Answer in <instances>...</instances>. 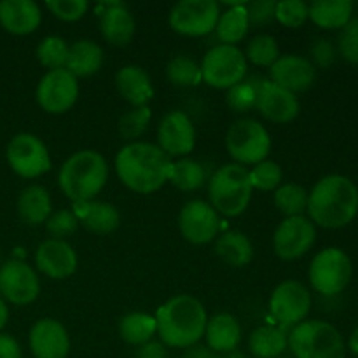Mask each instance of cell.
Instances as JSON below:
<instances>
[{
  "instance_id": "obj_1",
  "label": "cell",
  "mask_w": 358,
  "mask_h": 358,
  "mask_svg": "<svg viewBox=\"0 0 358 358\" xmlns=\"http://www.w3.org/2000/svg\"><path fill=\"white\" fill-rule=\"evenodd\" d=\"M173 161L157 145L147 142H131L115 156L117 177L129 191L152 194L170 182Z\"/></svg>"
},
{
  "instance_id": "obj_2",
  "label": "cell",
  "mask_w": 358,
  "mask_h": 358,
  "mask_svg": "<svg viewBox=\"0 0 358 358\" xmlns=\"http://www.w3.org/2000/svg\"><path fill=\"white\" fill-rule=\"evenodd\" d=\"M157 336L168 348L187 350L198 345L205 338L206 310L196 297L180 294L157 308L156 315Z\"/></svg>"
},
{
  "instance_id": "obj_3",
  "label": "cell",
  "mask_w": 358,
  "mask_h": 358,
  "mask_svg": "<svg viewBox=\"0 0 358 358\" xmlns=\"http://www.w3.org/2000/svg\"><path fill=\"white\" fill-rule=\"evenodd\" d=\"M306 210L315 226L325 229L345 227L358 213L357 185L343 175H327L308 194Z\"/></svg>"
},
{
  "instance_id": "obj_4",
  "label": "cell",
  "mask_w": 358,
  "mask_h": 358,
  "mask_svg": "<svg viewBox=\"0 0 358 358\" xmlns=\"http://www.w3.org/2000/svg\"><path fill=\"white\" fill-rule=\"evenodd\" d=\"M108 180V164L96 150H79L73 152L62 164L58 173V184L63 194L76 203L93 201Z\"/></svg>"
},
{
  "instance_id": "obj_5",
  "label": "cell",
  "mask_w": 358,
  "mask_h": 358,
  "mask_svg": "<svg viewBox=\"0 0 358 358\" xmlns=\"http://www.w3.org/2000/svg\"><path fill=\"white\" fill-rule=\"evenodd\" d=\"M252 192L248 170L236 163L220 166L208 182L210 205L224 217L241 215L250 205Z\"/></svg>"
},
{
  "instance_id": "obj_6",
  "label": "cell",
  "mask_w": 358,
  "mask_h": 358,
  "mask_svg": "<svg viewBox=\"0 0 358 358\" xmlns=\"http://www.w3.org/2000/svg\"><path fill=\"white\" fill-rule=\"evenodd\" d=\"M289 348L296 358H346L345 339L324 320H304L290 329Z\"/></svg>"
},
{
  "instance_id": "obj_7",
  "label": "cell",
  "mask_w": 358,
  "mask_h": 358,
  "mask_svg": "<svg viewBox=\"0 0 358 358\" xmlns=\"http://www.w3.org/2000/svg\"><path fill=\"white\" fill-rule=\"evenodd\" d=\"M226 149L233 161L241 166L266 161L271 150V136L268 129L255 119H238L226 135Z\"/></svg>"
},
{
  "instance_id": "obj_8",
  "label": "cell",
  "mask_w": 358,
  "mask_h": 358,
  "mask_svg": "<svg viewBox=\"0 0 358 358\" xmlns=\"http://www.w3.org/2000/svg\"><path fill=\"white\" fill-rule=\"evenodd\" d=\"M199 66L203 83L215 90H231L247 77L248 62L236 45L217 44L206 51Z\"/></svg>"
},
{
  "instance_id": "obj_9",
  "label": "cell",
  "mask_w": 358,
  "mask_h": 358,
  "mask_svg": "<svg viewBox=\"0 0 358 358\" xmlns=\"http://www.w3.org/2000/svg\"><path fill=\"white\" fill-rule=\"evenodd\" d=\"M352 261L341 248L329 247L318 252L310 264L311 287L322 296H338L352 280Z\"/></svg>"
},
{
  "instance_id": "obj_10",
  "label": "cell",
  "mask_w": 358,
  "mask_h": 358,
  "mask_svg": "<svg viewBox=\"0 0 358 358\" xmlns=\"http://www.w3.org/2000/svg\"><path fill=\"white\" fill-rule=\"evenodd\" d=\"M220 7L215 0H180L170 10V27L185 37H205L215 31Z\"/></svg>"
},
{
  "instance_id": "obj_11",
  "label": "cell",
  "mask_w": 358,
  "mask_h": 358,
  "mask_svg": "<svg viewBox=\"0 0 358 358\" xmlns=\"http://www.w3.org/2000/svg\"><path fill=\"white\" fill-rule=\"evenodd\" d=\"M311 310V296L306 287L297 280L278 283L269 297V311L278 325L290 332L296 325L306 320Z\"/></svg>"
},
{
  "instance_id": "obj_12",
  "label": "cell",
  "mask_w": 358,
  "mask_h": 358,
  "mask_svg": "<svg viewBox=\"0 0 358 358\" xmlns=\"http://www.w3.org/2000/svg\"><path fill=\"white\" fill-rule=\"evenodd\" d=\"M7 163L23 178H37L51 170L48 147L31 133H20L7 145Z\"/></svg>"
},
{
  "instance_id": "obj_13",
  "label": "cell",
  "mask_w": 358,
  "mask_h": 358,
  "mask_svg": "<svg viewBox=\"0 0 358 358\" xmlns=\"http://www.w3.org/2000/svg\"><path fill=\"white\" fill-rule=\"evenodd\" d=\"M35 98L38 107L48 114H65L79 98V79L66 69L51 70L38 80Z\"/></svg>"
},
{
  "instance_id": "obj_14",
  "label": "cell",
  "mask_w": 358,
  "mask_h": 358,
  "mask_svg": "<svg viewBox=\"0 0 358 358\" xmlns=\"http://www.w3.org/2000/svg\"><path fill=\"white\" fill-rule=\"evenodd\" d=\"M317 240V226L308 217H285L273 234V250L282 261L303 257Z\"/></svg>"
},
{
  "instance_id": "obj_15",
  "label": "cell",
  "mask_w": 358,
  "mask_h": 358,
  "mask_svg": "<svg viewBox=\"0 0 358 358\" xmlns=\"http://www.w3.org/2000/svg\"><path fill=\"white\" fill-rule=\"evenodd\" d=\"M41 294L37 271L27 262L10 259L0 266V297L16 306L31 304Z\"/></svg>"
},
{
  "instance_id": "obj_16",
  "label": "cell",
  "mask_w": 358,
  "mask_h": 358,
  "mask_svg": "<svg viewBox=\"0 0 358 358\" xmlns=\"http://www.w3.org/2000/svg\"><path fill=\"white\" fill-rule=\"evenodd\" d=\"M180 234L192 245H205L215 240L220 231V215L210 203L192 199L178 213Z\"/></svg>"
},
{
  "instance_id": "obj_17",
  "label": "cell",
  "mask_w": 358,
  "mask_h": 358,
  "mask_svg": "<svg viewBox=\"0 0 358 358\" xmlns=\"http://www.w3.org/2000/svg\"><path fill=\"white\" fill-rule=\"evenodd\" d=\"M196 145V128L182 110H171L157 126V147L170 157L187 156Z\"/></svg>"
},
{
  "instance_id": "obj_18",
  "label": "cell",
  "mask_w": 358,
  "mask_h": 358,
  "mask_svg": "<svg viewBox=\"0 0 358 358\" xmlns=\"http://www.w3.org/2000/svg\"><path fill=\"white\" fill-rule=\"evenodd\" d=\"M35 268L51 280H66L77 269V254L66 240L42 241L35 250Z\"/></svg>"
},
{
  "instance_id": "obj_19",
  "label": "cell",
  "mask_w": 358,
  "mask_h": 358,
  "mask_svg": "<svg viewBox=\"0 0 358 358\" xmlns=\"http://www.w3.org/2000/svg\"><path fill=\"white\" fill-rule=\"evenodd\" d=\"M28 345L35 358H66L70 353V336L62 322L41 318L31 325Z\"/></svg>"
},
{
  "instance_id": "obj_20",
  "label": "cell",
  "mask_w": 358,
  "mask_h": 358,
  "mask_svg": "<svg viewBox=\"0 0 358 358\" xmlns=\"http://www.w3.org/2000/svg\"><path fill=\"white\" fill-rule=\"evenodd\" d=\"M269 77L271 83L290 93L297 94L308 91L315 83L317 70L308 58L299 55L280 56L271 66H269Z\"/></svg>"
},
{
  "instance_id": "obj_21",
  "label": "cell",
  "mask_w": 358,
  "mask_h": 358,
  "mask_svg": "<svg viewBox=\"0 0 358 358\" xmlns=\"http://www.w3.org/2000/svg\"><path fill=\"white\" fill-rule=\"evenodd\" d=\"M259 114L275 124H287L299 114V100L294 93L276 86L271 80H266L259 91L257 107Z\"/></svg>"
},
{
  "instance_id": "obj_22",
  "label": "cell",
  "mask_w": 358,
  "mask_h": 358,
  "mask_svg": "<svg viewBox=\"0 0 358 358\" xmlns=\"http://www.w3.org/2000/svg\"><path fill=\"white\" fill-rule=\"evenodd\" d=\"M100 31L105 41L112 45H128L136 31V23L128 7L121 2L101 3L100 6Z\"/></svg>"
},
{
  "instance_id": "obj_23",
  "label": "cell",
  "mask_w": 358,
  "mask_h": 358,
  "mask_svg": "<svg viewBox=\"0 0 358 358\" xmlns=\"http://www.w3.org/2000/svg\"><path fill=\"white\" fill-rule=\"evenodd\" d=\"M42 23L41 7L34 0H2L0 24L13 35L34 34Z\"/></svg>"
},
{
  "instance_id": "obj_24",
  "label": "cell",
  "mask_w": 358,
  "mask_h": 358,
  "mask_svg": "<svg viewBox=\"0 0 358 358\" xmlns=\"http://www.w3.org/2000/svg\"><path fill=\"white\" fill-rule=\"evenodd\" d=\"M73 213L79 219V224L93 234H110L121 224V213L112 203L107 201H86L76 203Z\"/></svg>"
},
{
  "instance_id": "obj_25",
  "label": "cell",
  "mask_w": 358,
  "mask_h": 358,
  "mask_svg": "<svg viewBox=\"0 0 358 358\" xmlns=\"http://www.w3.org/2000/svg\"><path fill=\"white\" fill-rule=\"evenodd\" d=\"M115 87L119 94L133 107H147L154 96V86L150 76L136 65H126L115 73Z\"/></svg>"
},
{
  "instance_id": "obj_26",
  "label": "cell",
  "mask_w": 358,
  "mask_h": 358,
  "mask_svg": "<svg viewBox=\"0 0 358 358\" xmlns=\"http://www.w3.org/2000/svg\"><path fill=\"white\" fill-rule=\"evenodd\" d=\"M205 338L210 352L233 353L241 341V327L236 317L229 313H219L208 318Z\"/></svg>"
},
{
  "instance_id": "obj_27",
  "label": "cell",
  "mask_w": 358,
  "mask_h": 358,
  "mask_svg": "<svg viewBox=\"0 0 358 358\" xmlns=\"http://www.w3.org/2000/svg\"><path fill=\"white\" fill-rule=\"evenodd\" d=\"M103 65V49L90 38H80L69 48L65 69L77 79L91 77L100 72Z\"/></svg>"
},
{
  "instance_id": "obj_28",
  "label": "cell",
  "mask_w": 358,
  "mask_h": 358,
  "mask_svg": "<svg viewBox=\"0 0 358 358\" xmlns=\"http://www.w3.org/2000/svg\"><path fill=\"white\" fill-rule=\"evenodd\" d=\"M17 213L28 226H41L52 213L51 196L42 185H28L17 198Z\"/></svg>"
},
{
  "instance_id": "obj_29",
  "label": "cell",
  "mask_w": 358,
  "mask_h": 358,
  "mask_svg": "<svg viewBox=\"0 0 358 358\" xmlns=\"http://www.w3.org/2000/svg\"><path fill=\"white\" fill-rule=\"evenodd\" d=\"M215 252L220 261L233 268H245L254 259V245L240 231H226L215 241Z\"/></svg>"
},
{
  "instance_id": "obj_30",
  "label": "cell",
  "mask_w": 358,
  "mask_h": 358,
  "mask_svg": "<svg viewBox=\"0 0 358 358\" xmlns=\"http://www.w3.org/2000/svg\"><path fill=\"white\" fill-rule=\"evenodd\" d=\"M289 348V331L273 325L255 329L248 338V350L255 358H276Z\"/></svg>"
},
{
  "instance_id": "obj_31",
  "label": "cell",
  "mask_w": 358,
  "mask_h": 358,
  "mask_svg": "<svg viewBox=\"0 0 358 358\" xmlns=\"http://www.w3.org/2000/svg\"><path fill=\"white\" fill-rule=\"evenodd\" d=\"M248 27L250 24H248L247 3H231L229 9L220 13L219 21H217V38L220 41V44L236 45L238 42L247 37Z\"/></svg>"
},
{
  "instance_id": "obj_32",
  "label": "cell",
  "mask_w": 358,
  "mask_h": 358,
  "mask_svg": "<svg viewBox=\"0 0 358 358\" xmlns=\"http://www.w3.org/2000/svg\"><path fill=\"white\" fill-rule=\"evenodd\" d=\"M353 3L350 0H317L310 6L308 17L325 30L343 28L352 20Z\"/></svg>"
},
{
  "instance_id": "obj_33",
  "label": "cell",
  "mask_w": 358,
  "mask_h": 358,
  "mask_svg": "<svg viewBox=\"0 0 358 358\" xmlns=\"http://www.w3.org/2000/svg\"><path fill=\"white\" fill-rule=\"evenodd\" d=\"M156 334V318L147 313H129L119 320V336L128 345L142 346L152 341Z\"/></svg>"
},
{
  "instance_id": "obj_34",
  "label": "cell",
  "mask_w": 358,
  "mask_h": 358,
  "mask_svg": "<svg viewBox=\"0 0 358 358\" xmlns=\"http://www.w3.org/2000/svg\"><path fill=\"white\" fill-rule=\"evenodd\" d=\"M268 79L259 76H250L245 77L241 83H238L236 86H233L231 90H227L226 101L229 105V108L238 114H245V112L252 110V108L257 107V98L259 91H261L262 84Z\"/></svg>"
},
{
  "instance_id": "obj_35",
  "label": "cell",
  "mask_w": 358,
  "mask_h": 358,
  "mask_svg": "<svg viewBox=\"0 0 358 358\" xmlns=\"http://www.w3.org/2000/svg\"><path fill=\"white\" fill-rule=\"evenodd\" d=\"M170 182L178 191H198V189H201L205 185L206 170L198 161L191 159V157H182V159L173 161Z\"/></svg>"
},
{
  "instance_id": "obj_36",
  "label": "cell",
  "mask_w": 358,
  "mask_h": 358,
  "mask_svg": "<svg viewBox=\"0 0 358 358\" xmlns=\"http://www.w3.org/2000/svg\"><path fill=\"white\" fill-rule=\"evenodd\" d=\"M308 194L310 192L299 184H282L275 191L273 201H275L276 208L287 217H297L303 215L308 208Z\"/></svg>"
},
{
  "instance_id": "obj_37",
  "label": "cell",
  "mask_w": 358,
  "mask_h": 358,
  "mask_svg": "<svg viewBox=\"0 0 358 358\" xmlns=\"http://www.w3.org/2000/svg\"><path fill=\"white\" fill-rule=\"evenodd\" d=\"M166 77L178 87H196L203 83L201 66L189 56H175L166 65Z\"/></svg>"
},
{
  "instance_id": "obj_38",
  "label": "cell",
  "mask_w": 358,
  "mask_h": 358,
  "mask_svg": "<svg viewBox=\"0 0 358 358\" xmlns=\"http://www.w3.org/2000/svg\"><path fill=\"white\" fill-rule=\"evenodd\" d=\"M69 48L65 38L58 35H48L41 41L37 48V59L48 72L58 69H65L66 58H69Z\"/></svg>"
},
{
  "instance_id": "obj_39",
  "label": "cell",
  "mask_w": 358,
  "mask_h": 358,
  "mask_svg": "<svg viewBox=\"0 0 358 358\" xmlns=\"http://www.w3.org/2000/svg\"><path fill=\"white\" fill-rule=\"evenodd\" d=\"M247 62L255 66H271L280 58L278 42L273 35H257L247 44V51L243 52Z\"/></svg>"
},
{
  "instance_id": "obj_40",
  "label": "cell",
  "mask_w": 358,
  "mask_h": 358,
  "mask_svg": "<svg viewBox=\"0 0 358 358\" xmlns=\"http://www.w3.org/2000/svg\"><path fill=\"white\" fill-rule=\"evenodd\" d=\"M250 184L252 189H257V191L271 192L282 185L283 180V171L282 166L275 161H262V163L255 164L250 171Z\"/></svg>"
},
{
  "instance_id": "obj_41",
  "label": "cell",
  "mask_w": 358,
  "mask_h": 358,
  "mask_svg": "<svg viewBox=\"0 0 358 358\" xmlns=\"http://www.w3.org/2000/svg\"><path fill=\"white\" fill-rule=\"evenodd\" d=\"M150 117H152V110L149 107H133L119 119V135L131 143L133 140L140 138L145 133Z\"/></svg>"
},
{
  "instance_id": "obj_42",
  "label": "cell",
  "mask_w": 358,
  "mask_h": 358,
  "mask_svg": "<svg viewBox=\"0 0 358 358\" xmlns=\"http://www.w3.org/2000/svg\"><path fill=\"white\" fill-rule=\"evenodd\" d=\"M310 6L303 0H282L276 2L275 20L287 28H299L306 23Z\"/></svg>"
},
{
  "instance_id": "obj_43",
  "label": "cell",
  "mask_w": 358,
  "mask_h": 358,
  "mask_svg": "<svg viewBox=\"0 0 358 358\" xmlns=\"http://www.w3.org/2000/svg\"><path fill=\"white\" fill-rule=\"evenodd\" d=\"M79 226V219L73 210H58V212H52L51 217L45 220V231L52 240H65L72 236Z\"/></svg>"
},
{
  "instance_id": "obj_44",
  "label": "cell",
  "mask_w": 358,
  "mask_h": 358,
  "mask_svg": "<svg viewBox=\"0 0 358 358\" xmlns=\"http://www.w3.org/2000/svg\"><path fill=\"white\" fill-rule=\"evenodd\" d=\"M49 13L62 21H79L87 13L90 3L86 0H48Z\"/></svg>"
},
{
  "instance_id": "obj_45",
  "label": "cell",
  "mask_w": 358,
  "mask_h": 358,
  "mask_svg": "<svg viewBox=\"0 0 358 358\" xmlns=\"http://www.w3.org/2000/svg\"><path fill=\"white\" fill-rule=\"evenodd\" d=\"M339 52L350 63H358V17H352L339 34Z\"/></svg>"
},
{
  "instance_id": "obj_46",
  "label": "cell",
  "mask_w": 358,
  "mask_h": 358,
  "mask_svg": "<svg viewBox=\"0 0 358 358\" xmlns=\"http://www.w3.org/2000/svg\"><path fill=\"white\" fill-rule=\"evenodd\" d=\"M276 13V2L273 0H257L247 6L248 14V24H268L269 21L275 20Z\"/></svg>"
},
{
  "instance_id": "obj_47",
  "label": "cell",
  "mask_w": 358,
  "mask_h": 358,
  "mask_svg": "<svg viewBox=\"0 0 358 358\" xmlns=\"http://www.w3.org/2000/svg\"><path fill=\"white\" fill-rule=\"evenodd\" d=\"M311 56L318 66H329L336 59V49L327 38H318L311 48Z\"/></svg>"
},
{
  "instance_id": "obj_48",
  "label": "cell",
  "mask_w": 358,
  "mask_h": 358,
  "mask_svg": "<svg viewBox=\"0 0 358 358\" xmlns=\"http://www.w3.org/2000/svg\"><path fill=\"white\" fill-rule=\"evenodd\" d=\"M135 358H168L166 346L161 341H149L145 345L138 346Z\"/></svg>"
},
{
  "instance_id": "obj_49",
  "label": "cell",
  "mask_w": 358,
  "mask_h": 358,
  "mask_svg": "<svg viewBox=\"0 0 358 358\" xmlns=\"http://www.w3.org/2000/svg\"><path fill=\"white\" fill-rule=\"evenodd\" d=\"M0 358H23L21 346L13 336L0 332Z\"/></svg>"
},
{
  "instance_id": "obj_50",
  "label": "cell",
  "mask_w": 358,
  "mask_h": 358,
  "mask_svg": "<svg viewBox=\"0 0 358 358\" xmlns=\"http://www.w3.org/2000/svg\"><path fill=\"white\" fill-rule=\"evenodd\" d=\"M184 358H213L212 352H210L208 346H203V345H194L191 348L185 350Z\"/></svg>"
},
{
  "instance_id": "obj_51",
  "label": "cell",
  "mask_w": 358,
  "mask_h": 358,
  "mask_svg": "<svg viewBox=\"0 0 358 358\" xmlns=\"http://www.w3.org/2000/svg\"><path fill=\"white\" fill-rule=\"evenodd\" d=\"M7 320H9V308H7L6 301L0 297V331H2L3 327H6Z\"/></svg>"
},
{
  "instance_id": "obj_52",
  "label": "cell",
  "mask_w": 358,
  "mask_h": 358,
  "mask_svg": "<svg viewBox=\"0 0 358 358\" xmlns=\"http://www.w3.org/2000/svg\"><path fill=\"white\" fill-rule=\"evenodd\" d=\"M348 348L352 350L353 353L358 357V327L355 331L352 332V336H350V341H348Z\"/></svg>"
},
{
  "instance_id": "obj_53",
  "label": "cell",
  "mask_w": 358,
  "mask_h": 358,
  "mask_svg": "<svg viewBox=\"0 0 358 358\" xmlns=\"http://www.w3.org/2000/svg\"><path fill=\"white\" fill-rule=\"evenodd\" d=\"M213 358H226V357H213Z\"/></svg>"
}]
</instances>
